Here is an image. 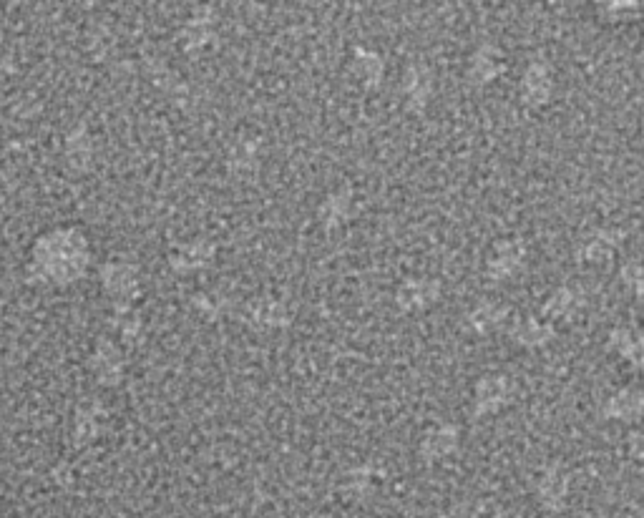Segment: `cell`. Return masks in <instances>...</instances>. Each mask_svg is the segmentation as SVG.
<instances>
[{"label":"cell","instance_id":"cell-1","mask_svg":"<svg viewBox=\"0 0 644 518\" xmlns=\"http://www.w3.org/2000/svg\"><path fill=\"white\" fill-rule=\"evenodd\" d=\"M86 265V244L76 232L56 229L43 234L33 247L31 270L43 282L76 280Z\"/></svg>","mask_w":644,"mask_h":518}]
</instances>
